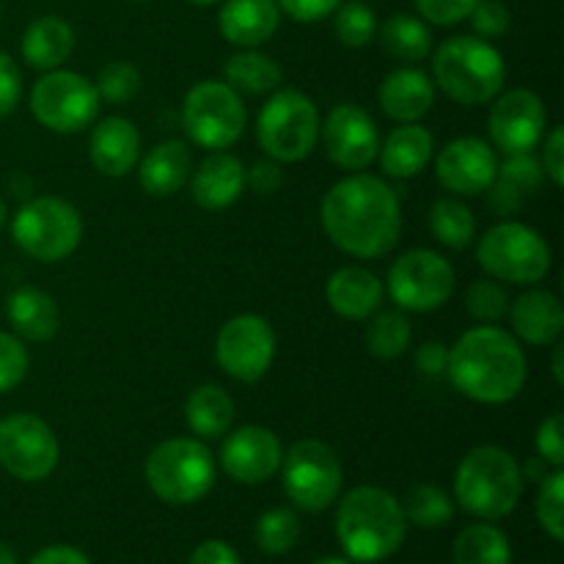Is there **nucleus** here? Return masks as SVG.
<instances>
[{"mask_svg": "<svg viewBox=\"0 0 564 564\" xmlns=\"http://www.w3.org/2000/svg\"><path fill=\"white\" fill-rule=\"evenodd\" d=\"M20 94H22V75H20V66L14 64L9 53L0 50V119L9 116L11 110L17 108L20 102Z\"/></svg>", "mask_w": 564, "mask_h": 564, "instance_id": "nucleus-47", "label": "nucleus"}, {"mask_svg": "<svg viewBox=\"0 0 564 564\" xmlns=\"http://www.w3.org/2000/svg\"><path fill=\"white\" fill-rule=\"evenodd\" d=\"M554 347V358H551V372H554V380L560 386H564V347L560 345V341H556V345H551Z\"/></svg>", "mask_w": 564, "mask_h": 564, "instance_id": "nucleus-55", "label": "nucleus"}, {"mask_svg": "<svg viewBox=\"0 0 564 564\" xmlns=\"http://www.w3.org/2000/svg\"><path fill=\"white\" fill-rule=\"evenodd\" d=\"M147 485L165 505H196L213 490V452L196 438H169L154 446L147 457Z\"/></svg>", "mask_w": 564, "mask_h": 564, "instance_id": "nucleus-6", "label": "nucleus"}, {"mask_svg": "<svg viewBox=\"0 0 564 564\" xmlns=\"http://www.w3.org/2000/svg\"><path fill=\"white\" fill-rule=\"evenodd\" d=\"M405 521L419 529H441L455 516V501L438 485H413L405 494V501H400Z\"/></svg>", "mask_w": 564, "mask_h": 564, "instance_id": "nucleus-35", "label": "nucleus"}, {"mask_svg": "<svg viewBox=\"0 0 564 564\" xmlns=\"http://www.w3.org/2000/svg\"><path fill=\"white\" fill-rule=\"evenodd\" d=\"M383 281L375 273H369L367 268H356V264L336 270L328 279V286H325L328 306L339 317L352 319V323L372 317L380 308V303H383Z\"/></svg>", "mask_w": 564, "mask_h": 564, "instance_id": "nucleus-23", "label": "nucleus"}, {"mask_svg": "<svg viewBox=\"0 0 564 564\" xmlns=\"http://www.w3.org/2000/svg\"><path fill=\"white\" fill-rule=\"evenodd\" d=\"M253 538H257V545L264 551V554L270 556L290 554V551L295 549L297 540H301V518L295 516V510L273 507V510H268L257 521Z\"/></svg>", "mask_w": 564, "mask_h": 564, "instance_id": "nucleus-37", "label": "nucleus"}, {"mask_svg": "<svg viewBox=\"0 0 564 564\" xmlns=\"http://www.w3.org/2000/svg\"><path fill=\"white\" fill-rule=\"evenodd\" d=\"M334 31L339 36V42L345 47H367L369 42L378 33V20H375V11L369 6L350 0V3H339V9L334 11Z\"/></svg>", "mask_w": 564, "mask_h": 564, "instance_id": "nucleus-40", "label": "nucleus"}, {"mask_svg": "<svg viewBox=\"0 0 564 564\" xmlns=\"http://www.w3.org/2000/svg\"><path fill=\"white\" fill-rule=\"evenodd\" d=\"M31 113L44 130L72 135L94 124L99 113V94L94 83L77 72H44L31 91Z\"/></svg>", "mask_w": 564, "mask_h": 564, "instance_id": "nucleus-12", "label": "nucleus"}, {"mask_svg": "<svg viewBox=\"0 0 564 564\" xmlns=\"http://www.w3.org/2000/svg\"><path fill=\"white\" fill-rule=\"evenodd\" d=\"M523 479H532V482H543L545 477H549V463L543 460V457H532V460L527 463V466L521 468Z\"/></svg>", "mask_w": 564, "mask_h": 564, "instance_id": "nucleus-54", "label": "nucleus"}, {"mask_svg": "<svg viewBox=\"0 0 564 564\" xmlns=\"http://www.w3.org/2000/svg\"><path fill=\"white\" fill-rule=\"evenodd\" d=\"M185 422L198 438H220L235 424V400L215 383L198 386L185 402Z\"/></svg>", "mask_w": 564, "mask_h": 564, "instance_id": "nucleus-30", "label": "nucleus"}, {"mask_svg": "<svg viewBox=\"0 0 564 564\" xmlns=\"http://www.w3.org/2000/svg\"><path fill=\"white\" fill-rule=\"evenodd\" d=\"M413 339L411 323L402 312H375L372 319L367 325V334H364V345L372 352L375 358H400L408 350Z\"/></svg>", "mask_w": 564, "mask_h": 564, "instance_id": "nucleus-36", "label": "nucleus"}, {"mask_svg": "<svg viewBox=\"0 0 564 564\" xmlns=\"http://www.w3.org/2000/svg\"><path fill=\"white\" fill-rule=\"evenodd\" d=\"M477 0H416L419 14L433 25H455V22L468 20Z\"/></svg>", "mask_w": 564, "mask_h": 564, "instance_id": "nucleus-46", "label": "nucleus"}, {"mask_svg": "<svg viewBox=\"0 0 564 564\" xmlns=\"http://www.w3.org/2000/svg\"><path fill=\"white\" fill-rule=\"evenodd\" d=\"M543 174L554 182V187H564V130L551 127L543 135Z\"/></svg>", "mask_w": 564, "mask_h": 564, "instance_id": "nucleus-48", "label": "nucleus"}, {"mask_svg": "<svg viewBox=\"0 0 564 564\" xmlns=\"http://www.w3.org/2000/svg\"><path fill=\"white\" fill-rule=\"evenodd\" d=\"M314 564H352V562L345 560V556H323V560H317Z\"/></svg>", "mask_w": 564, "mask_h": 564, "instance_id": "nucleus-57", "label": "nucleus"}, {"mask_svg": "<svg viewBox=\"0 0 564 564\" xmlns=\"http://www.w3.org/2000/svg\"><path fill=\"white\" fill-rule=\"evenodd\" d=\"M224 77L235 91L262 97V94L275 91L281 86L284 72H281V66L270 55L257 53V50H246V53H237L226 61Z\"/></svg>", "mask_w": 564, "mask_h": 564, "instance_id": "nucleus-32", "label": "nucleus"}, {"mask_svg": "<svg viewBox=\"0 0 564 564\" xmlns=\"http://www.w3.org/2000/svg\"><path fill=\"white\" fill-rule=\"evenodd\" d=\"M28 367H31V356L25 345L14 334L0 330V394L17 389L25 380Z\"/></svg>", "mask_w": 564, "mask_h": 564, "instance_id": "nucleus-43", "label": "nucleus"}, {"mask_svg": "<svg viewBox=\"0 0 564 564\" xmlns=\"http://www.w3.org/2000/svg\"><path fill=\"white\" fill-rule=\"evenodd\" d=\"M6 204H3V198H0V229H3V224H6Z\"/></svg>", "mask_w": 564, "mask_h": 564, "instance_id": "nucleus-58", "label": "nucleus"}, {"mask_svg": "<svg viewBox=\"0 0 564 564\" xmlns=\"http://www.w3.org/2000/svg\"><path fill=\"white\" fill-rule=\"evenodd\" d=\"M380 47L397 61L416 64L424 61L433 50V33L427 22L411 14H394L380 25Z\"/></svg>", "mask_w": 564, "mask_h": 564, "instance_id": "nucleus-33", "label": "nucleus"}, {"mask_svg": "<svg viewBox=\"0 0 564 564\" xmlns=\"http://www.w3.org/2000/svg\"><path fill=\"white\" fill-rule=\"evenodd\" d=\"M549 113L543 99L529 88H512L494 99L488 113V132L494 149L501 154H529L538 149L549 130Z\"/></svg>", "mask_w": 564, "mask_h": 564, "instance_id": "nucleus-16", "label": "nucleus"}, {"mask_svg": "<svg viewBox=\"0 0 564 564\" xmlns=\"http://www.w3.org/2000/svg\"><path fill=\"white\" fill-rule=\"evenodd\" d=\"M433 77L446 97L477 108L499 97L507 80V64L488 39L452 36L435 50Z\"/></svg>", "mask_w": 564, "mask_h": 564, "instance_id": "nucleus-4", "label": "nucleus"}, {"mask_svg": "<svg viewBox=\"0 0 564 564\" xmlns=\"http://www.w3.org/2000/svg\"><path fill=\"white\" fill-rule=\"evenodd\" d=\"M0 564H20L17 562V554L6 543H0Z\"/></svg>", "mask_w": 564, "mask_h": 564, "instance_id": "nucleus-56", "label": "nucleus"}, {"mask_svg": "<svg viewBox=\"0 0 564 564\" xmlns=\"http://www.w3.org/2000/svg\"><path fill=\"white\" fill-rule=\"evenodd\" d=\"M319 135H323L325 152L339 169L364 171L378 158V124L361 105H336L325 124L319 127Z\"/></svg>", "mask_w": 564, "mask_h": 564, "instance_id": "nucleus-17", "label": "nucleus"}, {"mask_svg": "<svg viewBox=\"0 0 564 564\" xmlns=\"http://www.w3.org/2000/svg\"><path fill=\"white\" fill-rule=\"evenodd\" d=\"M141 83V72H138L135 64H130V61H110V64L99 69L94 88H97L99 99H105V102L124 105L138 97Z\"/></svg>", "mask_w": 564, "mask_h": 564, "instance_id": "nucleus-39", "label": "nucleus"}, {"mask_svg": "<svg viewBox=\"0 0 564 564\" xmlns=\"http://www.w3.org/2000/svg\"><path fill=\"white\" fill-rule=\"evenodd\" d=\"M446 364H449V347L444 341H427V345H422L416 350V367L427 378L446 375Z\"/></svg>", "mask_w": 564, "mask_h": 564, "instance_id": "nucleus-51", "label": "nucleus"}, {"mask_svg": "<svg viewBox=\"0 0 564 564\" xmlns=\"http://www.w3.org/2000/svg\"><path fill=\"white\" fill-rule=\"evenodd\" d=\"M433 132L427 127L411 121V124H402L397 130H391L389 138L380 143V169L391 180H411V176H419L427 169L430 160H433Z\"/></svg>", "mask_w": 564, "mask_h": 564, "instance_id": "nucleus-26", "label": "nucleus"}, {"mask_svg": "<svg viewBox=\"0 0 564 564\" xmlns=\"http://www.w3.org/2000/svg\"><path fill=\"white\" fill-rule=\"evenodd\" d=\"M246 191V165L229 152H213L191 180V193L198 207L226 209Z\"/></svg>", "mask_w": 564, "mask_h": 564, "instance_id": "nucleus-24", "label": "nucleus"}, {"mask_svg": "<svg viewBox=\"0 0 564 564\" xmlns=\"http://www.w3.org/2000/svg\"><path fill=\"white\" fill-rule=\"evenodd\" d=\"M88 158L102 176H127L141 158V132L124 116H105L88 138Z\"/></svg>", "mask_w": 564, "mask_h": 564, "instance_id": "nucleus-20", "label": "nucleus"}, {"mask_svg": "<svg viewBox=\"0 0 564 564\" xmlns=\"http://www.w3.org/2000/svg\"><path fill=\"white\" fill-rule=\"evenodd\" d=\"M257 138L275 163H301L319 141L317 105L297 88H279L259 110Z\"/></svg>", "mask_w": 564, "mask_h": 564, "instance_id": "nucleus-7", "label": "nucleus"}, {"mask_svg": "<svg viewBox=\"0 0 564 564\" xmlns=\"http://www.w3.org/2000/svg\"><path fill=\"white\" fill-rule=\"evenodd\" d=\"M455 292V268L441 253L416 248L394 259L389 270V295L402 312L427 314L444 306Z\"/></svg>", "mask_w": 564, "mask_h": 564, "instance_id": "nucleus-13", "label": "nucleus"}, {"mask_svg": "<svg viewBox=\"0 0 564 564\" xmlns=\"http://www.w3.org/2000/svg\"><path fill=\"white\" fill-rule=\"evenodd\" d=\"M468 20L479 39H499L510 31V9L501 0H477Z\"/></svg>", "mask_w": 564, "mask_h": 564, "instance_id": "nucleus-44", "label": "nucleus"}, {"mask_svg": "<svg viewBox=\"0 0 564 564\" xmlns=\"http://www.w3.org/2000/svg\"><path fill=\"white\" fill-rule=\"evenodd\" d=\"M275 3L295 22H317L323 17L334 14L339 9V3H345V0H275Z\"/></svg>", "mask_w": 564, "mask_h": 564, "instance_id": "nucleus-49", "label": "nucleus"}, {"mask_svg": "<svg viewBox=\"0 0 564 564\" xmlns=\"http://www.w3.org/2000/svg\"><path fill=\"white\" fill-rule=\"evenodd\" d=\"M187 564H242L240 554L224 540H204L191 554Z\"/></svg>", "mask_w": 564, "mask_h": 564, "instance_id": "nucleus-52", "label": "nucleus"}, {"mask_svg": "<svg viewBox=\"0 0 564 564\" xmlns=\"http://www.w3.org/2000/svg\"><path fill=\"white\" fill-rule=\"evenodd\" d=\"M193 158L191 147L185 141H163L154 149H149L147 158L141 160L138 169V182L143 191L154 198L174 196L191 180Z\"/></svg>", "mask_w": 564, "mask_h": 564, "instance_id": "nucleus-27", "label": "nucleus"}, {"mask_svg": "<svg viewBox=\"0 0 564 564\" xmlns=\"http://www.w3.org/2000/svg\"><path fill=\"white\" fill-rule=\"evenodd\" d=\"M466 308L471 319L482 325H494L505 319L507 312H510V295H507V290L496 279H479L468 286Z\"/></svg>", "mask_w": 564, "mask_h": 564, "instance_id": "nucleus-41", "label": "nucleus"}, {"mask_svg": "<svg viewBox=\"0 0 564 564\" xmlns=\"http://www.w3.org/2000/svg\"><path fill=\"white\" fill-rule=\"evenodd\" d=\"M534 449H538V457H543L551 468L564 466V416L562 413H551L549 419H543V424L538 427V435H534Z\"/></svg>", "mask_w": 564, "mask_h": 564, "instance_id": "nucleus-45", "label": "nucleus"}, {"mask_svg": "<svg viewBox=\"0 0 564 564\" xmlns=\"http://www.w3.org/2000/svg\"><path fill=\"white\" fill-rule=\"evenodd\" d=\"M496 180L505 182V185L510 187L512 193H518L521 198H527L540 191L545 174H543V165H540L538 160L532 158V152H529V154H510L507 163L496 171Z\"/></svg>", "mask_w": 564, "mask_h": 564, "instance_id": "nucleus-42", "label": "nucleus"}, {"mask_svg": "<svg viewBox=\"0 0 564 564\" xmlns=\"http://www.w3.org/2000/svg\"><path fill=\"white\" fill-rule=\"evenodd\" d=\"M408 534L402 505L383 488L361 485L336 510V540L352 562L375 564L394 556Z\"/></svg>", "mask_w": 564, "mask_h": 564, "instance_id": "nucleus-3", "label": "nucleus"}, {"mask_svg": "<svg viewBox=\"0 0 564 564\" xmlns=\"http://www.w3.org/2000/svg\"><path fill=\"white\" fill-rule=\"evenodd\" d=\"M58 438L44 419L11 413L0 419V466L20 482H42L58 466Z\"/></svg>", "mask_w": 564, "mask_h": 564, "instance_id": "nucleus-14", "label": "nucleus"}, {"mask_svg": "<svg viewBox=\"0 0 564 564\" xmlns=\"http://www.w3.org/2000/svg\"><path fill=\"white\" fill-rule=\"evenodd\" d=\"M191 3H196V6H209V3H218V0H191Z\"/></svg>", "mask_w": 564, "mask_h": 564, "instance_id": "nucleus-59", "label": "nucleus"}, {"mask_svg": "<svg viewBox=\"0 0 564 564\" xmlns=\"http://www.w3.org/2000/svg\"><path fill=\"white\" fill-rule=\"evenodd\" d=\"M378 99L389 119L400 121V124H411V121H419L422 116L430 113L435 102V86L422 69L402 66V69L391 72L380 83Z\"/></svg>", "mask_w": 564, "mask_h": 564, "instance_id": "nucleus-25", "label": "nucleus"}, {"mask_svg": "<svg viewBox=\"0 0 564 564\" xmlns=\"http://www.w3.org/2000/svg\"><path fill=\"white\" fill-rule=\"evenodd\" d=\"M75 50V31L64 17L44 14L33 20L22 33V58L39 72H53Z\"/></svg>", "mask_w": 564, "mask_h": 564, "instance_id": "nucleus-29", "label": "nucleus"}, {"mask_svg": "<svg viewBox=\"0 0 564 564\" xmlns=\"http://www.w3.org/2000/svg\"><path fill=\"white\" fill-rule=\"evenodd\" d=\"M538 523L554 543L564 540V474L562 468H554L549 477L540 482L538 501H534Z\"/></svg>", "mask_w": 564, "mask_h": 564, "instance_id": "nucleus-38", "label": "nucleus"}, {"mask_svg": "<svg viewBox=\"0 0 564 564\" xmlns=\"http://www.w3.org/2000/svg\"><path fill=\"white\" fill-rule=\"evenodd\" d=\"M284 182V174H281V163L275 160H259L251 169H246V185H251L259 196H270L275 193Z\"/></svg>", "mask_w": 564, "mask_h": 564, "instance_id": "nucleus-50", "label": "nucleus"}, {"mask_svg": "<svg viewBox=\"0 0 564 564\" xmlns=\"http://www.w3.org/2000/svg\"><path fill=\"white\" fill-rule=\"evenodd\" d=\"M215 358L229 378L257 383L275 358L273 325L259 314H237L218 330Z\"/></svg>", "mask_w": 564, "mask_h": 564, "instance_id": "nucleus-15", "label": "nucleus"}, {"mask_svg": "<svg viewBox=\"0 0 564 564\" xmlns=\"http://www.w3.org/2000/svg\"><path fill=\"white\" fill-rule=\"evenodd\" d=\"M284 494L297 510L323 512L339 499L345 468L339 455L317 438H303L284 452L281 460Z\"/></svg>", "mask_w": 564, "mask_h": 564, "instance_id": "nucleus-11", "label": "nucleus"}, {"mask_svg": "<svg viewBox=\"0 0 564 564\" xmlns=\"http://www.w3.org/2000/svg\"><path fill=\"white\" fill-rule=\"evenodd\" d=\"M452 386L479 405H507L527 386L529 364L518 339L496 325L466 330L449 350Z\"/></svg>", "mask_w": 564, "mask_h": 564, "instance_id": "nucleus-2", "label": "nucleus"}, {"mask_svg": "<svg viewBox=\"0 0 564 564\" xmlns=\"http://www.w3.org/2000/svg\"><path fill=\"white\" fill-rule=\"evenodd\" d=\"M28 564H91L88 556L80 549H72V545H50L42 549Z\"/></svg>", "mask_w": 564, "mask_h": 564, "instance_id": "nucleus-53", "label": "nucleus"}, {"mask_svg": "<svg viewBox=\"0 0 564 564\" xmlns=\"http://www.w3.org/2000/svg\"><path fill=\"white\" fill-rule=\"evenodd\" d=\"M284 460V446L279 435L268 427H248L226 433L224 449H220V466L235 482L240 485H262L279 474Z\"/></svg>", "mask_w": 564, "mask_h": 564, "instance_id": "nucleus-18", "label": "nucleus"}, {"mask_svg": "<svg viewBox=\"0 0 564 564\" xmlns=\"http://www.w3.org/2000/svg\"><path fill=\"white\" fill-rule=\"evenodd\" d=\"M430 229H433L435 240L446 248L463 251L474 242L477 235V220L474 213L455 196H444L433 204L430 209Z\"/></svg>", "mask_w": 564, "mask_h": 564, "instance_id": "nucleus-34", "label": "nucleus"}, {"mask_svg": "<svg viewBox=\"0 0 564 564\" xmlns=\"http://www.w3.org/2000/svg\"><path fill=\"white\" fill-rule=\"evenodd\" d=\"M281 9L275 0H226L218 14V28L226 42L257 50L279 31Z\"/></svg>", "mask_w": 564, "mask_h": 564, "instance_id": "nucleus-22", "label": "nucleus"}, {"mask_svg": "<svg viewBox=\"0 0 564 564\" xmlns=\"http://www.w3.org/2000/svg\"><path fill=\"white\" fill-rule=\"evenodd\" d=\"M523 474L516 457L499 446H477L455 471V499L468 516L499 521L518 507Z\"/></svg>", "mask_w": 564, "mask_h": 564, "instance_id": "nucleus-5", "label": "nucleus"}, {"mask_svg": "<svg viewBox=\"0 0 564 564\" xmlns=\"http://www.w3.org/2000/svg\"><path fill=\"white\" fill-rule=\"evenodd\" d=\"M248 110L240 91L220 80H202L185 94L182 130L196 147L224 152L246 132Z\"/></svg>", "mask_w": 564, "mask_h": 564, "instance_id": "nucleus-10", "label": "nucleus"}, {"mask_svg": "<svg viewBox=\"0 0 564 564\" xmlns=\"http://www.w3.org/2000/svg\"><path fill=\"white\" fill-rule=\"evenodd\" d=\"M11 240L36 262H64L83 240V218L75 204L55 196H39L22 204L11 224Z\"/></svg>", "mask_w": 564, "mask_h": 564, "instance_id": "nucleus-8", "label": "nucleus"}, {"mask_svg": "<svg viewBox=\"0 0 564 564\" xmlns=\"http://www.w3.org/2000/svg\"><path fill=\"white\" fill-rule=\"evenodd\" d=\"M496 149L477 135H463L446 143L435 158L438 182L455 196H477L496 180Z\"/></svg>", "mask_w": 564, "mask_h": 564, "instance_id": "nucleus-19", "label": "nucleus"}, {"mask_svg": "<svg viewBox=\"0 0 564 564\" xmlns=\"http://www.w3.org/2000/svg\"><path fill=\"white\" fill-rule=\"evenodd\" d=\"M477 259L490 279L529 286L549 275L551 246L532 226L501 220L479 237Z\"/></svg>", "mask_w": 564, "mask_h": 564, "instance_id": "nucleus-9", "label": "nucleus"}, {"mask_svg": "<svg viewBox=\"0 0 564 564\" xmlns=\"http://www.w3.org/2000/svg\"><path fill=\"white\" fill-rule=\"evenodd\" d=\"M510 323L521 341L534 347L556 345L564 334L562 301L549 290H529L510 301Z\"/></svg>", "mask_w": 564, "mask_h": 564, "instance_id": "nucleus-21", "label": "nucleus"}, {"mask_svg": "<svg viewBox=\"0 0 564 564\" xmlns=\"http://www.w3.org/2000/svg\"><path fill=\"white\" fill-rule=\"evenodd\" d=\"M319 220L339 251L358 259H380L400 240V198L378 176H347L325 193Z\"/></svg>", "mask_w": 564, "mask_h": 564, "instance_id": "nucleus-1", "label": "nucleus"}, {"mask_svg": "<svg viewBox=\"0 0 564 564\" xmlns=\"http://www.w3.org/2000/svg\"><path fill=\"white\" fill-rule=\"evenodd\" d=\"M6 317L20 339L50 341L61 328L58 303L36 286H20L6 301Z\"/></svg>", "mask_w": 564, "mask_h": 564, "instance_id": "nucleus-28", "label": "nucleus"}, {"mask_svg": "<svg viewBox=\"0 0 564 564\" xmlns=\"http://www.w3.org/2000/svg\"><path fill=\"white\" fill-rule=\"evenodd\" d=\"M452 564H512V545L494 523H474L457 534Z\"/></svg>", "mask_w": 564, "mask_h": 564, "instance_id": "nucleus-31", "label": "nucleus"}]
</instances>
